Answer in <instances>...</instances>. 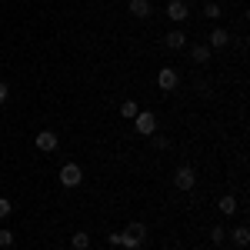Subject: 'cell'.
Instances as JSON below:
<instances>
[{
  "mask_svg": "<svg viewBox=\"0 0 250 250\" xmlns=\"http://www.w3.org/2000/svg\"><path fill=\"white\" fill-rule=\"evenodd\" d=\"M60 184H63L67 190L80 187V184H83V170H80V164H74V160L63 164V167H60Z\"/></svg>",
  "mask_w": 250,
  "mask_h": 250,
  "instance_id": "6da1fadb",
  "label": "cell"
},
{
  "mask_svg": "<svg viewBox=\"0 0 250 250\" xmlns=\"http://www.w3.org/2000/svg\"><path fill=\"white\" fill-rule=\"evenodd\" d=\"M134 130L140 137H154L157 134V117L150 114V110H140V114L134 117Z\"/></svg>",
  "mask_w": 250,
  "mask_h": 250,
  "instance_id": "7a4b0ae2",
  "label": "cell"
},
{
  "mask_svg": "<svg viewBox=\"0 0 250 250\" xmlns=\"http://www.w3.org/2000/svg\"><path fill=\"white\" fill-rule=\"evenodd\" d=\"M173 184H177V190H193V187H197V173H193V167H177Z\"/></svg>",
  "mask_w": 250,
  "mask_h": 250,
  "instance_id": "3957f363",
  "label": "cell"
},
{
  "mask_svg": "<svg viewBox=\"0 0 250 250\" xmlns=\"http://www.w3.org/2000/svg\"><path fill=\"white\" fill-rule=\"evenodd\" d=\"M177 83H180V74H177L173 67H160V74H157V87L170 94V90H177Z\"/></svg>",
  "mask_w": 250,
  "mask_h": 250,
  "instance_id": "277c9868",
  "label": "cell"
},
{
  "mask_svg": "<svg viewBox=\"0 0 250 250\" xmlns=\"http://www.w3.org/2000/svg\"><path fill=\"white\" fill-rule=\"evenodd\" d=\"M34 144H37V150H43V154H50V150H57V134L54 130H40L37 137H34Z\"/></svg>",
  "mask_w": 250,
  "mask_h": 250,
  "instance_id": "5b68a950",
  "label": "cell"
},
{
  "mask_svg": "<svg viewBox=\"0 0 250 250\" xmlns=\"http://www.w3.org/2000/svg\"><path fill=\"white\" fill-rule=\"evenodd\" d=\"M127 10H130V17L147 20L150 14H154V3H150V0H130V3H127Z\"/></svg>",
  "mask_w": 250,
  "mask_h": 250,
  "instance_id": "8992f818",
  "label": "cell"
},
{
  "mask_svg": "<svg viewBox=\"0 0 250 250\" xmlns=\"http://www.w3.org/2000/svg\"><path fill=\"white\" fill-rule=\"evenodd\" d=\"M187 14H190L187 0H170V3H167V17L170 20H187Z\"/></svg>",
  "mask_w": 250,
  "mask_h": 250,
  "instance_id": "52a82bcc",
  "label": "cell"
},
{
  "mask_svg": "<svg viewBox=\"0 0 250 250\" xmlns=\"http://www.w3.org/2000/svg\"><path fill=\"white\" fill-rule=\"evenodd\" d=\"M227 43H230V34H227L224 27H213V30H210V40H207V47H210V50H220V47H227Z\"/></svg>",
  "mask_w": 250,
  "mask_h": 250,
  "instance_id": "ba28073f",
  "label": "cell"
},
{
  "mask_svg": "<svg viewBox=\"0 0 250 250\" xmlns=\"http://www.w3.org/2000/svg\"><path fill=\"white\" fill-rule=\"evenodd\" d=\"M217 210L224 213V217H233V213L240 210V207H237V197H233V193H227V197H220V204H217Z\"/></svg>",
  "mask_w": 250,
  "mask_h": 250,
  "instance_id": "9c48e42d",
  "label": "cell"
},
{
  "mask_svg": "<svg viewBox=\"0 0 250 250\" xmlns=\"http://www.w3.org/2000/svg\"><path fill=\"white\" fill-rule=\"evenodd\" d=\"M70 247H74V250H90V233H87V230L70 233Z\"/></svg>",
  "mask_w": 250,
  "mask_h": 250,
  "instance_id": "30bf717a",
  "label": "cell"
},
{
  "mask_svg": "<svg viewBox=\"0 0 250 250\" xmlns=\"http://www.w3.org/2000/svg\"><path fill=\"white\" fill-rule=\"evenodd\" d=\"M230 233H233V244H240V247H247V244H250V227H247V224H237Z\"/></svg>",
  "mask_w": 250,
  "mask_h": 250,
  "instance_id": "8fae6325",
  "label": "cell"
},
{
  "mask_svg": "<svg viewBox=\"0 0 250 250\" xmlns=\"http://www.w3.org/2000/svg\"><path fill=\"white\" fill-rule=\"evenodd\" d=\"M164 43H167L170 50H180V47L187 43V37H184V30H170V34L164 37Z\"/></svg>",
  "mask_w": 250,
  "mask_h": 250,
  "instance_id": "7c38bea8",
  "label": "cell"
},
{
  "mask_svg": "<svg viewBox=\"0 0 250 250\" xmlns=\"http://www.w3.org/2000/svg\"><path fill=\"white\" fill-rule=\"evenodd\" d=\"M124 233H127V237H134V240H140V244L147 240V227H144L140 220H134V224H130V227H127Z\"/></svg>",
  "mask_w": 250,
  "mask_h": 250,
  "instance_id": "4fadbf2b",
  "label": "cell"
},
{
  "mask_svg": "<svg viewBox=\"0 0 250 250\" xmlns=\"http://www.w3.org/2000/svg\"><path fill=\"white\" fill-rule=\"evenodd\" d=\"M210 54H213L210 47H204V43H200V47H193V50H190V60H193V63H207Z\"/></svg>",
  "mask_w": 250,
  "mask_h": 250,
  "instance_id": "5bb4252c",
  "label": "cell"
},
{
  "mask_svg": "<svg viewBox=\"0 0 250 250\" xmlns=\"http://www.w3.org/2000/svg\"><path fill=\"white\" fill-rule=\"evenodd\" d=\"M137 114H140V107H137L134 100H124V104H120V117H124V120H134Z\"/></svg>",
  "mask_w": 250,
  "mask_h": 250,
  "instance_id": "9a60e30c",
  "label": "cell"
},
{
  "mask_svg": "<svg viewBox=\"0 0 250 250\" xmlns=\"http://www.w3.org/2000/svg\"><path fill=\"white\" fill-rule=\"evenodd\" d=\"M204 17L217 20V17H220V3H213V0H207V3H204Z\"/></svg>",
  "mask_w": 250,
  "mask_h": 250,
  "instance_id": "2e32d148",
  "label": "cell"
},
{
  "mask_svg": "<svg viewBox=\"0 0 250 250\" xmlns=\"http://www.w3.org/2000/svg\"><path fill=\"white\" fill-rule=\"evenodd\" d=\"M210 240H213V244H224V240H227V230H224L220 224H213V227H210Z\"/></svg>",
  "mask_w": 250,
  "mask_h": 250,
  "instance_id": "e0dca14e",
  "label": "cell"
},
{
  "mask_svg": "<svg viewBox=\"0 0 250 250\" xmlns=\"http://www.w3.org/2000/svg\"><path fill=\"white\" fill-rule=\"evenodd\" d=\"M10 244H14V230L0 227V247H10Z\"/></svg>",
  "mask_w": 250,
  "mask_h": 250,
  "instance_id": "ac0fdd59",
  "label": "cell"
},
{
  "mask_svg": "<svg viewBox=\"0 0 250 250\" xmlns=\"http://www.w3.org/2000/svg\"><path fill=\"white\" fill-rule=\"evenodd\" d=\"M10 210H14V204H10L7 197H0V220H3V217H10Z\"/></svg>",
  "mask_w": 250,
  "mask_h": 250,
  "instance_id": "d6986e66",
  "label": "cell"
},
{
  "mask_svg": "<svg viewBox=\"0 0 250 250\" xmlns=\"http://www.w3.org/2000/svg\"><path fill=\"white\" fill-rule=\"evenodd\" d=\"M154 147H157V150H167V147H170V140H167V137H154Z\"/></svg>",
  "mask_w": 250,
  "mask_h": 250,
  "instance_id": "ffe728a7",
  "label": "cell"
},
{
  "mask_svg": "<svg viewBox=\"0 0 250 250\" xmlns=\"http://www.w3.org/2000/svg\"><path fill=\"white\" fill-rule=\"evenodd\" d=\"M7 97H10V87H7V83L0 80V104H7Z\"/></svg>",
  "mask_w": 250,
  "mask_h": 250,
  "instance_id": "44dd1931",
  "label": "cell"
}]
</instances>
